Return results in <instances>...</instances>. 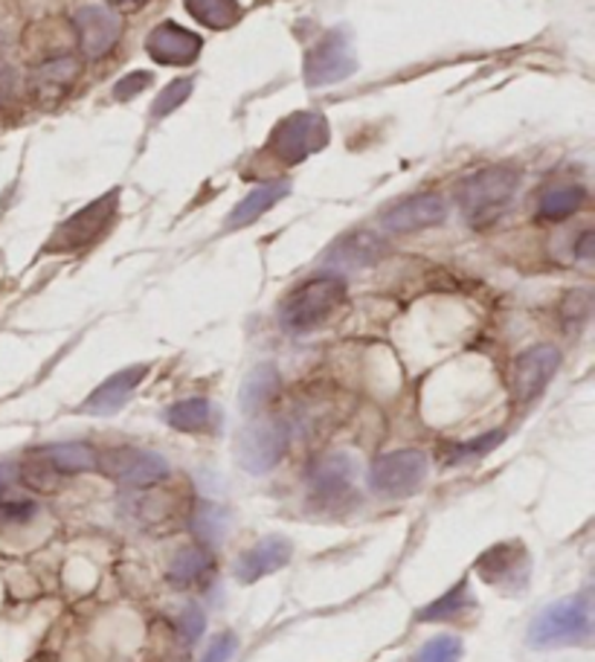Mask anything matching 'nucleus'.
Listing matches in <instances>:
<instances>
[{
  "instance_id": "5",
  "label": "nucleus",
  "mask_w": 595,
  "mask_h": 662,
  "mask_svg": "<svg viewBox=\"0 0 595 662\" xmlns=\"http://www.w3.org/2000/svg\"><path fill=\"white\" fill-rule=\"evenodd\" d=\"M589 636V608L587 599H566V602L549 604L537 613L528 631V642L535 648L569 645Z\"/></svg>"
},
{
  "instance_id": "16",
  "label": "nucleus",
  "mask_w": 595,
  "mask_h": 662,
  "mask_svg": "<svg viewBox=\"0 0 595 662\" xmlns=\"http://www.w3.org/2000/svg\"><path fill=\"white\" fill-rule=\"evenodd\" d=\"M149 375V367L145 363H137V367L120 369L117 375H111L108 381L97 387V390L88 395V401L82 404V413L88 415H113L120 413L125 401L134 395V390L143 384V378Z\"/></svg>"
},
{
  "instance_id": "7",
  "label": "nucleus",
  "mask_w": 595,
  "mask_h": 662,
  "mask_svg": "<svg viewBox=\"0 0 595 662\" xmlns=\"http://www.w3.org/2000/svg\"><path fill=\"white\" fill-rule=\"evenodd\" d=\"M291 444V430L285 422H256L244 428L235 439L239 465L250 474H268L282 462Z\"/></svg>"
},
{
  "instance_id": "31",
  "label": "nucleus",
  "mask_w": 595,
  "mask_h": 662,
  "mask_svg": "<svg viewBox=\"0 0 595 662\" xmlns=\"http://www.w3.org/2000/svg\"><path fill=\"white\" fill-rule=\"evenodd\" d=\"M503 430H491V433H485V437H476L471 439V442H462V444H453L451 453H447L445 460L447 462H465V460H476V457H485V453H491L494 448H497L500 442H503Z\"/></svg>"
},
{
  "instance_id": "23",
  "label": "nucleus",
  "mask_w": 595,
  "mask_h": 662,
  "mask_svg": "<svg viewBox=\"0 0 595 662\" xmlns=\"http://www.w3.org/2000/svg\"><path fill=\"white\" fill-rule=\"evenodd\" d=\"M584 198H587V192H584L578 183H558V187H549L541 195V219L546 221L569 219L573 212H578Z\"/></svg>"
},
{
  "instance_id": "4",
  "label": "nucleus",
  "mask_w": 595,
  "mask_h": 662,
  "mask_svg": "<svg viewBox=\"0 0 595 662\" xmlns=\"http://www.w3.org/2000/svg\"><path fill=\"white\" fill-rule=\"evenodd\" d=\"M305 84L325 88V84L346 82L357 70V56L349 30H329L305 56Z\"/></svg>"
},
{
  "instance_id": "2",
  "label": "nucleus",
  "mask_w": 595,
  "mask_h": 662,
  "mask_svg": "<svg viewBox=\"0 0 595 662\" xmlns=\"http://www.w3.org/2000/svg\"><path fill=\"white\" fill-rule=\"evenodd\" d=\"M346 300V282L340 277H314L302 282L285 297L280 309L282 329L291 334H305V331L323 325L334 311Z\"/></svg>"
},
{
  "instance_id": "28",
  "label": "nucleus",
  "mask_w": 595,
  "mask_h": 662,
  "mask_svg": "<svg viewBox=\"0 0 595 662\" xmlns=\"http://www.w3.org/2000/svg\"><path fill=\"white\" fill-rule=\"evenodd\" d=\"M195 529L201 534V541L215 543L226 534V514L221 505L215 503H201L195 514Z\"/></svg>"
},
{
  "instance_id": "19",
  "label": "nucleus",
  "mask_w": 595,
  "mask_h": 662,
  "mask_svg": "<svg viewBox=\"0 0 595 662\" xmlns=\"http://www.w3.org/2000/svg\"><path fill=\"white\" fill-rule=\"evenodd\" d=\"M291 195V183L288 181H273L264 183V187L253 189L248 198H244L233 212H230V219H226V230H239V227H248L253 221H259L268 210H273L282 198Z\"/></svg>"
},
{
  "instance_id": "3",
  "label": "nucleus",
  "mask_w": 595,
  "mask_h": 662,
  "mask_svg": "<svg viewBox=\"0 0 595 662\" xmlns=\"http://www.w3.org/2000/svg\"><path fill=\"white\" fill-rule=\"evenodd\" d=\"M427 480V457L422 451H392L377 457L370 468L372 494L384 500H401L422 489Z\"/></svg>"
},
{
  "instance_id": "30",
  "label": "nucleus",
  "mask_w": 595,
  "mask_h": 662,
  "mask_svg": "<svg viewBox=\"0 0 595 662\" xmlns=\"http://www.w3.org/2000/svg\"><path fill=\"white\" fill-rule=\"evenodd\" d=\"M192 88H195V82L192 79H174V82H169L163 91L158 93V99H154V106H151V113L154 117H169L172 111H178V108L183 106L189 99V93H192Z\"/></svg>"
},
{
  "instance_id": "24",
  "label": "nucleus",
  "mask_w": 595,
  "mask_h": 662,
  "mask_svg": "<svg viewBox=\"0 0 595 662\" xmlns=\"http://www.w3.org/2000/svg\"><path fill=\"white\" fill-rule=\"evenodd\" d=\"M189 9V16L201 21L210 30H224V27H233L242 16V7L239 0H183Z\"/></svg>"
},
{
  "instance_id": "29",
  "label": "nucleus",
  "mask_w": 595,
  "mask_h": 662,
  "mask_svg": "<svg viewBox=\"0 0 595 662\" xmlns=\"http://www.w3.org/2000/svg\"><path fill=\"white\" fill-rule=\"evenodd\" d=\"M462 660V640L460 636H436L427 645L418 648V654L410 662H460Z\"/></svg>"
},
{
  "instance_id": "36",
  "label": "nucleus",
  "mask_w": 595,
  "mask_h": 662,
  "mask_svg": "<svg viewBox=\"0 0 595 662\" xmlns=\"http://www.w3.org/2000/svg\"><path fill=\"white\" fill-rule=\"evenodd\" d=\"M3 485H7V471L0 468V494H3Z\"/></svg>"
},
{
  "instance_id": "9",
  "label": "nucleus",
  "mask_w": 595,
  "mask_h": 662,
  "mask_svg": "<svg viewBox=\"0 0 595 662\" xmlns=\"http://www.w3.org/2000/svg\"><path fill=\"white\" fill-rule=\"evenodd\" d=\"M99 468L122 485H151L169 474V462L154 451H140V448H117L108 451Z\"/></svg>"
},
{
  "instance_id": "18",
  "label": "nucleus",
  "mask_w": 595,
  "mask_h": 662,
  "mask_svg": "<svg viewBox=\"0 0 595 662\" xmlns=\"http://www.w3.org/2000/svg\"><path fill=\"white\" fill-rule=\"evenodd\" d=\"M311 496L320 503H340L343 496L352 494L354 485V462L349 453H332L314 465L311 471Z\"/></svg>"
},
{
  "instance_id": "27",
  "label": "nucleus",
  "mask_w": 595,
  "mask_h": 662,
  "mask_svg": "<svg viewBox=\"0 0 595 662\" xmlns=\"http://www.w3.org/2000/svg\"><path fill=\"white\" fill-rule=\"evenodd\" d=\"M79 76V64L75 59H53L44 61L41 68L36 70V88L44 93H64V88L73 84V79Z\"/></svg>"
},
{
  "instance_id": "14",
  "label": "nucleus",
  "mask_w": 595,
  "mask_h": 662,
  "mask_svg": "<svg viewBox=\"0 0 595 662\" xmlns=\"http://www.w3.org/2000/svg\"><path fill=\"white\" fill-rule=\"evenodd\" d=\"M201 36L189 32L186 27H178L174 21L160 23L145 38V50L154 61L160 64H174V68H183V64H192V61L201 56Z\"/></svg>"
},
{
  "instance_id": "22",
  "label": "nucleus",
  "mask_w": 595,
  "mask_h": 662,
  "mask_svg": "<svg viewBox=\"0 0 595 662\" xmlns=\"http://www.w3.org/2000/svg\"><path fill=\"white\" fill-rule=\"evenodd\" d=\"M215 410L206 399H186L178 401L167 410V422L181 433H201V430L212 428Z\"/></svg>"
},
{
  "instance_id": "6",
  "label": "nucleus",
  "mask_w": 595,
  "mask_h": 662,
  "mask_svg": "<svg viewBox=\"0 0 595 662\" xmlns=\"http://www.w3.org/2000/svg\"><path fill=\"white\" fill-rule=\"evenodd\" d=\"M325 143H329V122L316 111L291 113L271 134V151L285 163H302L314 151L325 149Z\"/></svg>"
},
{
  "instance_id": "10",
  "label": "nucleus",
  "mask_w": 595,
  "mask_h": 662,
  "mask_svg": "<svg viewBox=\"0 0 595 662\" xmlns=\"http://www.w3.org/2000/svg\"><path fill=\"white\" fill-rule=\"evenodd\" d=\"M558 367L561 352L549 343H541V347L523 352L514 363V399H517V404H532L535 399H541Z\"/></svg>"
},
{
  "instance_id": "11",
  "label": "nucleus",
  "mask_w": 595,
  "mask_h": 662,
  "mask_svg": "<svg viewBox=\"0 0 595 662\" xmlns=\"http://www.w3.org/2000/svg\"><path fill=\"white\" fill-rule=\"evenodd\" d=\"M73 23L84 59H102L122 38V18L111 7H82Z\"/></svg>"
},
{
  "instance_id": "35",
  "label": "nucleus",
  "mask_w": 595,
  "mask_h": 662,
  "mask_svg": "<svg viewBox=\"0 0 595 662\" xmlns=\"http://www.w3.org/2000/svg\"><path fill=\"white\" fill-rule=\"evenodd\" d=\"M593 257V233H584L578 241V259H589Z\"/></svg>"
},
{
  "instance_id": "17",
  "label": "nucleus",
  "mask_w": 595,
  "mask_h": 662,
  "mask_svg": "<svg viewBox=\"0 0 595 662\" xmlns=\"http://www.w3.org/2000/svg\"><path fill=\"white\" fill-rule=\"evenodd\" d=\"M291 555H294V543L282 538V534H271V538L259 541L253 550L244 552L235 561V579L242 584H253V581L264 579V575L280 572L291 561Z\"/></svg>"
},
{
  "instance_id": "15",
  "label": "nucleus",
  "mask_w": 595,
  "mask_h": 662,
  "mask_svg": "<svg viewBox=\"0 0 595 662\" xmlns=\"http://www.w3.org/2000/svg\"><path fill=\"white\" fill-rule=\"evenodd\" d=\"M386 257V241L372 230H352L337 239L325 253V264L343 268V271H361L372 268Z\"/></svg>"
},
{
  "instance_id": "25",
  "label": "nucleus",
  "mask_w": 595,
  "mask_h": 662,
  "mask_svg": "<svg viewBox=\"0 0 595 662\" xmlns=\"http://www.w3.org/2000/svg\"><path fill=\"white\" fill-rule=\"evenodd\" d=\"M212 570V561L206 555V550L201 546H186L174 555L172 566H169V579L174 584H181V588H189V584H198V581H204Z\"/></svg>"
},
{
  "instance_id": "8",
  "label": "nucleus",
  "mask_w": 595,
  "mask_h": 662,
  "mask_svg": "<svg viewBox=\"0 0 595 662\" xmlns=\"http://www.w3.org/2000/svg\"><path fill=\"white\" fill-rule=\"evenodd\" d=\"M113 210H117V192L99 198L91 207H84V210H79L75 215H70V219L56 230L47 250H50V253H73V250L88 248L91 241H97L99 235L105 233L113 219Z\"/></svg>"
},
{
  "instance_id": "26",
  "label": "nucleus",
  "mask_w": 595,
  "mask_h": 662,
  "mask_svg": "<svg viewBox=\"0 0 595 662\" xmlns=\"http://www.w3.org/2000/svg\"><path fill=\"white\" fill-rule=\"evenodd\" d=\"M467 590H471L467 588V581H460V584L447 590L442 599H436L433 604L418 610V622H442V619H453L460 616V613H465V610L474 604Z\"/></svg>"
},
{
  "instance_id": "34",
  "label": "nucleus",
  "mask_w": 595,
  "mask_h": 662,
  "mask_svg": "<svg viewBox=\"0 0 595 662\" xmlns=\"http://www.w3.org/2000/svg\"><path fill=\"white\" fill-rule=\"evenodd\" d=\"M235 648H239V640H235L233 633H224L219 640H212V645L206 648V654L201 656V662H230L235 654Z\"/></svg>"
},
{
  "instance_id": "12",
  "label": "nucleus",
  "mask_w": 595,
  "mask_h": 662,
  "mask_svg": "<svg viewBox=\"0 0 595 662\" xmlns=\"http://www.w3.org/2000/svg\"><path fill=\"white\" fill-rule=\"evenodd\" d=\"M447 219V201L436 192H422V195L404 198L395 207L381 215V224L390 233H418L427 227H436Z\"/></svg>"
},
{
  "instance_id": "33",
  "label": "nucleus",
  "mask_w": 595,
  "mask_h": 662,
  "mask_svg": "<svg viewBox=\"0 0 595 662\" xmlns=\"http://www.w3.org/2000/svg\"><path fill=\"white\" fill-rule=\"evenodd\" d=\"M151 84V73H145V70H137V73L125 76L122 82L113 84V97L120 99V102H125V99L137 97L140 91H145Z\"/></svg>"
},
{
  "instance_id": "32",
  "label": "nucleus",
  "mask_w": 595,
  "mask_h": 662,
  "mask_svg": "<svg viewBox=\"0 0 595 662\" xmlns=\"http://www.w3.org/2000/svg\"><path fill=\"white\" fill-rule=\"evenodd\" d=\"M204 628H206L204 610L195 608V604H189V608L181 613V619H178V631L183 633V640H186V642L201 640Z\"/></svg>"
},
{
  "instance_id": "21",
  "label": "nucleus",
  "mask_w": 595,
  "mask_h": 662,
  "mask_svg": "<svg viewBox=\"0 0 595 662\" xmlns=\"http://www.w3.org/2000/svg\"><path fill=\"white\" fill-rule=\"evenodd\" d=\"M276 390H280V372L271 363H262V367H256L244 378L242 399H239L242 410L244 413H256L259 407H264L276 395Z\"/></svg>"
},
{
  "instance_id": "13",
  "label": "nucleus",
  "mask_w": 595,
  "mask_h": 662,
  "mask_svg": "<svg viewBox=\"0 0 595 662\" xmlns=\"http://www.w3.org/2000/svg\"><path fill=\"white\" fill-rule=\"evenodd\" d=\"M476 572L488 584L505 590H517L528 581V552L521 543H497L476 558Z\"/></svg>"
},
{
  "instance_id": "20",
  "label": "nucleus",
  "mask_w": 595,
  "mask_h": 662,
  "mask_svg": "<svg viewBox=\"0 0 595 662\" xmlns=\"http://www.w3.org/2000/svg\"><path fill=\"white\" fill-rule=\"evenodd\" d=\"M41 457L50 462L56 474H84V471H97L99 468V453L84 442L50 444V448L41 451Z\"/></svg>"
},
{
  "instance_id": "1",
  "label": "nucleus",
  "mask_w": 595,
  "mask_h": 662,
  "mask_svg": "<svg viewBox=\"0 0 595 662\" xmlns=\"http://www.w3.org/2000/svg\"><path fill=\"white\" fill-rule=\"evenodd\" d=\"M521 174L512 165H488L480 172L467 174L460 183L456 201L471 227H488L508 210V203L517 195Z\"/></svg>"
}]
</instances>
